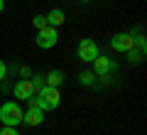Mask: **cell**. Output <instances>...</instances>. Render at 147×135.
<instances>
[{
    "mask_svg": "<svg viewBox=\"0 0 147 135\" xmlns=\"http://www.w3.org/2000/svg\"><path fill=\"white\" fill-rule=\"evenodd\" d=\"M110 69H113V59L100 57V54L93 59V74H98L100 79H108L110 76Z\"/></svg>",
    "mask_w": 147,
    "mask_h": 135,
    "instance_id": "cell-6",
    "label": "cell"
},
{
    "mask_svg": "<svg viewBox=\"0 0 147 135\" xmlns=\"http://www.w3.org/2000/svg\"><path fill=\"white\" fill-rule=\"evenodd\" d=\"M110 47L115 49V52H130V49H135V37L127 35V32H118V35L110 37Z\"/></svg>",
    "mask_w": 147,
    "mask_h": 135,
    "instance_id": "cell-5",
    "label": "cell"
},
{
    "mask_svg": "<svg viewBox=\"0 0 147 135\" xmlns=\"http://www.w3.org/2000/svg\"><path fill=\"white\" fill-rule=\"evenodd\" d=\"M3 7H5V0H0V12H3Z\"/></svg>",
    "mask_w": 147,
    "mask_h": 135,
    "instance_id": "cell-16",
    "label": "cell"
},
{
    "mask_svg": "<svg viewBox=\"0 0 147 135\" xmlns=\"http://www.w3.org/2000/svg\"><path fill=\"white\" fill-rule=\"evenodd\" d=\"M37 94V88H34V83L30 81V79H22V81H17L15 83V98H32V96Z\"/></svg>",
    "mask_w": 147,
    "mask_h": 135,
    "instance_id": "cell-7",
    "label": "cell"
},
{
    "mask_svg": "<svg viewBox=\"0 0 147 135\" xmlns=\"http://www.w3.org/2000/svg\"><path fill=\"white\" fill-rule=\"evenodd\" d=\"M0 135H20V133H17V128H7L5 125V128L0 130Z\"/></svg>",
    "mask_w": 147,
    "mask_h": 135,
    "instance_id": "cell-14",
    "label": "cell"
},
{
    "mask_svg": "<svg viewBox=\"0 0 147 135\" xmlns=\"http://www.w3.org/2000/svg\"><path fill=\"white\" fill-rule=\"evenodd\" d=\"M22 108L15 103V101H7V103L0 106V123L7 125V128H17L22 123Z\"/></svg>",
    "mask_w": 147,
    "mask_h": 135,
    "instance_id": "cell-2",
    "label": "cell"
},
{
    "mask_svg": "<svg viewBox=\"0 0 147 135\" xmlns=\"http://www.w3.org/2000/svg\"><path fill=\"white\" fill-rule=\"evenodd\" d=\"M81 3H88V0H81Z\"/></svg>",
    "mask_w": 147,
    "mask_h": 135,
    "instance_id": "cell-17",
    "label": "cell"
},
{
    "mask_svg": "<svg viewBox=\"0 0 147 135\" xmlns=\"http://www.w3.org/2000/svg\"><path fill=\"white\" fill-rule=\"evenodd\" d=\"M32 22H34V30L47 27V17H44V15H34V20H32Z\"/></svg>",
    "mask_w": 147,
    "mask_h": 135,
    "instance_id": "cell-11",
    "label": "cell"
},
{
    "mask_svg": "<svg viewBox=\"0 0 147 135\" xmlns=\"http://www.w3.org/2000/svg\"><path fill=\"white\" fill-rule=\"evenodd\" d=\"M32 83H34V88H42V86H44V76H39V74H34V79H32Z\"/></svg>",
    "mask_w": 147,
    "mask_h": 135,
    "instance_id": "cell-13",
    "label": "cell"
},
{
    "mask_svg": "<svg viewBox=\"0 0 147 135\" xmlns=\"http://www.w3.org/2000/svg\"><path fill=\"white\" fill-rule=\"evenodd\" d=\"M27 103H30V106H37L39 111H54L59 103H61V94H59V88L47 86V83H44L42 88H37V96L27 98Z\"/></svg>",
    "mask_w": 147,
    "mask_h": 135,
    "instance_id": "cell-1",
    "label": "cell"
},
{
    "mask_svg": "<svg viewBox=\"0 0 147 135\" xmlns=\"http://www.w3.org/2000/svg\"><path fill=\"white\" fill-rule=\"evenodd\" d=\"M79 81L88 86V83H93V74H91V71H84V74H79Z\"/></svg>",
    "mask_w": 147,
    "mask_h": 135,
    "instance_id": "cell-12",
    "label": "cell"
},
{
    "mask_svg": "<svg viewBox=\"0 0 147 135\" xmlns=\"http://www.w3.org/2000/svg\"><path fill=\"white\" fill-rule=\"evenodd\" d=\"M37 47L39 49H52L54 44L59 42V32H57V27H52V25H47V27H42V30H37Z\"/></svg>",
    "mask_w": 147,
    "mask_h": 135,
    "instance_id": "cell-3",
    "label": "cell"
},
{
    "mask_svg": "<svg viewBox=\"0 0 147 135\" xmlns=\"http://www.w3.org/2000/svg\"><path fill=\"white\" fill-rule=\"evenodd\" d=\"M5 74H7V64L3 62V59H0V81L5 79Z\"/></svg>",
    "mask_w": 147,
    "mask_h": 135,
    "instance_id": "cell-15",
    "label": "cell"
},
{
    "mask_svg": "<svg viewBox=\"0 0 147 135\" xmlns=\"http://www.w3.org/2000/svg\"><path fill=\"white\" fill-rule=\"evenodd\" d=\"M47 17V25H52V27H61L64 22H66V15H64V10H59V7H54L49 15H44Z\"/></svg>",
    "mask_w": 147,
    "mask_h": 135,
    "instance_id": "cell-9",
    "label": "cell"
},
{
    "mask_svg": "<svg viewBox=\"0 0 147 135\" xmlns=\"http://www.w3.org/2000/svg\"><path fill=\"white\" fill-rule=\"evenodd\" d=\"M44 83H47V86H54V88H59L64 83V74L59 71V69H54V71H49L47 76H44Z\"/></svg>",
    "mask_w": 147,
    "mask_h": 135,
    "instance_id": "cell-10",
    "label": "cell"
},
{
    "mask_svg": "<svg viewBox=\"0 0 147 135\" xmlns=\"http://www.w3.org/2000/svg\"><path fill=\"white\" fill-rule=\"evenodd\" d=\"M22 123H27V125H42L44 123V111H39L37 106H30V111H27L25 115H22Z\"/></svg>",
    "mask_w": 147,
    "mask_h": 135,
    "instance_id": "cell-8",
    "label": "cell"
},
{
    "mask_svg": "<svg viewBox=\"0 0 147 135\" xmlns=\"http://www.w3.org/2000/svg\"><path fill=\"white\" fill-rule=\"evenodd\" d=\"M98 54H100V52H98V44H96L93 39H81V42H79L76 57H79L81 62H86V64H88V62H93V59L98 57Z\"/></svg>",
    "mask_w": 147,
    "mask_h": 135,
    "instance_id": "cell-4",
    "label": "cell"
}]
</instances>
